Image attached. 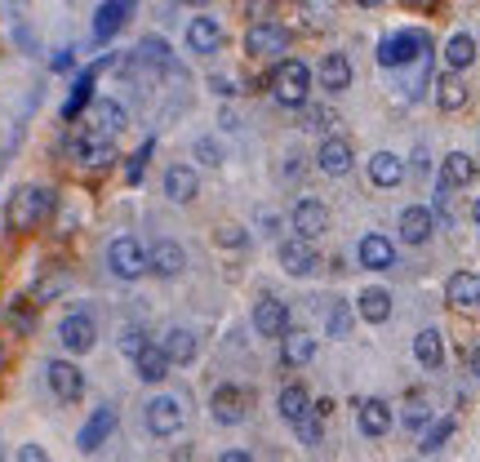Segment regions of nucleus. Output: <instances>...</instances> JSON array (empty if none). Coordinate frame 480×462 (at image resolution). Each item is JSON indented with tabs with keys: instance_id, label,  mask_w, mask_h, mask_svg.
Masks as SVG:
<instances>
[{
	"instance_id": "nucleus-39",
	"label": "nucleus",
	"mask_w": 480,
	"mask_h": 462,
	"mask_svg": "<svg viewBox=\"0 0 480 462\" xmlns=\"http://www.w3.org/2000/svg\"><path fill=\"white\" fill-rule=\"evenodd\" d=\"M298 111H303V130H311V133H329V130H334V125H339L329 107H316V102H311V99L303 102Z\"/></svg>"
},
{
	"instance_id": "nucleus-32",
	"label": "nucleus",
	"mask_w": 480,
	"mask_h": 462,
	"mask_svg": "<svg viewBox=\"0 0 480 462\" xmlns=\"http://www.w3.org/2000/svg\"><path fill=\"white\" fill-rule=\"evenodd\" d=\"M476 178V156H467V152H449L445 165H441V183L449 187H467Z\"/></svg>"
},
{
	"instance_id": "nucleus-10",
	"label": "nucleus",
	"mask_w": 480,
	"mask_h": 462,
	"mask_svg": "<svg viewBox=\"0 0 480 462\" xmlns=\"http://www.w3.org/2000/svg\"><path fill=\"white\" fill-rule=\"evenodd\" d=\"M45 383H49V392H54V396L68 400V404L85 396V373H80L71 361H49V364H45Z\"/></svg>"
},
{
	"instance_id": "nucleus-59",
	"label": "nucleus",
	"mask_w": 480,
	"mask_h": 462,
	"mask_svg": "<svg viewBox=\"0 0 480 462\" xmlns=\"http://www.w3.org/2000/svg\"><path fill=\"white\" fill-rule=\"evenodd\" d=\"M183 5H205V0H183Z\"/></svg>"
},
{
	"instance_id": "nucleus-28",
	"label": "nucleus",
	"mask_w": 480,
	"mask_h": 462,
	"mask_svg": "<svg viewBox=\"0 0 480 462\" xmlns=\"http://www.w3.org/2000/svg\"><path fill=\"white\" fill-rule=\"evenodd\" d=\"M356 316L365 325H387L391 320V294L387 289H365V294L356 298Z\"/></svg>"
},
{
	"instance_id": "nucleus-45",
	"label": "nucleus",
	"mask_w": 480,
	"mask_h": 462,
	"mask_svg": "<svg viewBox=\"0 0 480 462\" xmlns=\"http://www.w3.org/2000/svg\"><path fill=\"white\" fill-rule=\"evenodd\" d=\"M223 249H245L249 245V236H245V227H218V236H214Z\"/></svg>"
},
{
	"instance_id": "nucleus-17",
	"label": "nucleus",
	"mask_w": 480,
	"mask_h": 462,
	"mask_svg": "<svg viewBox=\"0 0 480 462\" xmlns=\"http://www.w3.org/2000/svg\"><path fill=\"white\" fill-rule=\"evenodd\" d=\"M116 431V409H94V418L80 427V436H76V445H80V454H94V449H103L107 436Z\"/></svg>"
},
{
	"instance_id": "nucleus-2",
	"label": "nucleus",
	"mask_w": 480,
	"mask_h": 462,
	"mask_svg": "<svg viewBox=\"0 0 480 462\" xmlns=\"http://www.w3.org/2000/svg\"><path fill=\"white\" fill-rule=\"evenodd\" d=\"M272 99L280 107H303L311 99V67L303 58H280L272 71Z\"/></svg>"
},
{
	"instance_id": "nucleus-36",
	"label": "nucleus",
	"mask_w": 480,
	"mask_h": 462,
	"mask_svg": "<svg viewBox=\"0 0 480 462\" xmlns=\"http://www.w3.org/2000/svg\"><path fill=\"white\" fill-rule=\"evenodd\" d=\"M276 409H280V418L285 423H298L303 414L311 409V396H308V387H298V383H289L285 392H280V400H276Z\"/></svg>"
},
{
	"instance_id": "nucleus-38",
	"label": "nucleus",
	"mask_w": 480,
	"mask_h": 462,
	"mask_svg": "<svg viewBox=\"0 0 480 462\" xmlns=\"http://www.w3.org/2000/svg\"><path fill=\"white\" fill-rule=\"evenodd\" d=\"M454 427H458L454 418H441V423H427V427H423V445H418V449H423V454H441V449H445V440L454 436Z\"/></svg>"
},
{
	"instance_id": "nucleus-60",
	"label": "nucleus",
	"mask_w": 480,
	"mask_h": 462,
	"mask_svg": "<svg viewBox=\"0 0 480 462\" xmlns=\"http://www.w3.org/2000/svg\"><path fill=\"white\" fill-rule=\"evenodd\" d=\"M410 5H427V0H410Z\"/></svg>"
},
{
	"instance_id": "nucleus-34",
	"label": "nucleus",
	"mask_w": 480,
	"mask_h": 462,
	"mask_svg": "<svg viewBox=\"0 0 480 462\" xmlns=\"http://www.w3.org/2000/svg\"><path fill=\"white\" fill-rule=\"evenodd\" d=\"M161 347H165L170 364H192V361H196V333H192V330H170Z\"/></svg>"
},
{
	"instance_id": "nucleus-53",
	"label": "nucleus",
	"mask_w": 480,
	"mask_h": 462,
	"mask_svg": "<svg viewBox=\"0 0 480 462\" xmlns=\"http://www.w3.org/2000/svg\"><path fill=\"white\" fill-rule=\"evenodd\" d=\"M218 121H223V130H236L240 121H236V111H232V107H223V116H218Z\"/></svg>"
},
{
	"instance_id": "nucleus-41",
	"label": "nucleus",
	"mask_w": 480,
	"mask_h": 462,
	"mask_svg": "<svg viewBox=\"0 0 480 462\" xmlns=\"http://www.w3.org/2000/svg\"><path fill=\"white\" fill-rule=\"evenodd\" d=\"M351 325H356V311H351L347 302H334V311H329V338L343 342L347 333H351Z\"/></svg>"
},
{
	"instance_id": "nucleus-33",
	"label": "nucleus",
	"mask_w": 480,
	"mask_h": 462,
	"mask_svg": "<svg viewBox=\"0 0 480 462\" xmlns=\"http://www.w3.org/2000/svg\"><path fill=\"white\" fill-rule=\"evenodd\" d=\"M472 63H476V40L467 32H454L445 45V67L449 71H467Z\"/></svg>"
},
{
	"instance_id": "nucleus-24",
	"label": "nucleus",
	"mask_w": 480,
	"mask_h": 462,
	"mask_svg": "<svg viewBox=\"0 0 480 462\" xmlns=\"http://www.w3.org/2000/svg\"><path fill=\"white\" fill-rule=\"evenodd\" d=\"M356 423H360V436L382 440V436L391 431V404H387V400H365L360 414H356Z\"/></svg>"
},
{
	"instance_id": "nucleus-21",
	"label": "nucleus",
	"mask_w": 480,
	"mask_h": 462,
	"mask_svg": "<svg viewBox=\"0 0 480 462\" xmlns=\"http://www.w3.org/2000/svg\"><path fill=\"white\" fill-rule=\"evenodd\" d=\"M196 192H201V178H196V169L192 165H170L165 169V196H170L173 205H192Z\"/></svg>"
},
{
	"instance_id": "nucleus-15",
	"label": "nucleus",
	"mask_w": 480,
	"mask_h": 462,
	"mask_svg": "<svg viewBox=\"0 0 480 462\" xmlns=\"http://www.w3.org/2000/svg\"><path fill=\"white\" fill-rule=\"evenodd\" d=\"M187 49H192V54H218V49H223V23H218V18H205V14L192 18V23H187Z\"/></svg>"
},
{
	"instance_id": "nucleus-54",
	"label": "nucleus",
	"mask_w": 480,
	"mask_h": 462,
	"mask_svg": "<svg viewBox=\"0 0 480 462\" xmlns=\"http://www.w3.org/2000/svg\"><path fill=\"white\" fill-rule=\"evenodd\" d=\"M413 169H418V173L427 169V147H418V152H413Z\"/></svg>"
},
{
	"instance_id": "nucleus-7",
	"label": "nucleus",
	"mask_w": 480,
	"mask_h": 462,
	"mask_svg": "<svg viewBox=\"0 0 480 462\" xmlns=\"http://www.w3.org/2000/svg\"><path fill=\"white\" fill-rule=\"evenodd\" d=\"M130 121H125V107L116 99H94L85 107V133H99V138H116V133L125 130Z\"/></svg>"
},
{
	"instance_id": "nucleus-8",
	"label": "nucleus",
	"mask_w": 480,
	"mask_h": 462,
	"mask_svg": "<svg viewBox=\"0 0 480 462\" xmlns=\"http://www.w3.org/2000/svg\"><path fill=\"white\" fill-rule=\"evenodd\" d=\"M280 267H285V276L308 280V276H316V267H320V254H316V245H311L308 236H294V240L280 245Z\"/></svg>"
},
{
	"instance_id": "nucleus-43",
	"label": "nucleus",
	"mask_w": 480,
	"mask_h": 462,
	"mask_svg": "<svg viewBox=\"0 0 480 462\" xmlns=\"http://www.w3.org/2000/svg\"><path fill=\"white\" fill-rule=\"evenodd\" d=\"M196 161L209 165V169H218V165H223V147H218L214 138H196Z\"/></svg>"
},
{
	"instance_id": "nucleus-3",
	"label": "nucleus",
	"mask_w": 480,
	"mask_h": 462,
	"mask_svg": "<svg viewBox=\"0 0 480 462\" xmlns=\"http://www.w3.org/2000/svg\"><path fill=\"white\" fill-rule=\"evenodd\" d=\"M107 267L116 280H142L147 276V245L138 236H116L107 245Z\"/></svg>"
},
{
	"instance_id": "nucleus-56",
	"label": "nucleus",
	"mask_w": 480,
	"mask_h": 462,
	"mask_svg": "<svg viewBox=\"0 0 480 462\" xmlns=\"http://www.w3.org/2000/svg\"><path fill=\"white\" fill-rule=\"evenodd\" d=\"M347 5H360V9H378L382 0H347Z\"/></svg>"
},
{
	"instance_id": "nucleus-37",
	"label": "nucleus",
	"mask_w": 480,
	"mask_h": 462,
	"mask_svg": "<svg viewBox=\"0 0 480 462\" xmlns=\"http://www.w3.org/2000/svg\"><path fill=\"white\" fill-rule=\"evenodd\" d=\"M320 423H325V418H320L316 409H308V414H303L298 423H289V427H294V436H298V445H308V449H320V440H325Z\"/></svg>"
},
{
	"instance_id": "nucleus-48",
	"label": "nucleus",
	"mask_w": 480,
	"mask_h": 462,
	"mask_svg": "<svg viewBox=\"0 0 480 462\" xmlns=\"http://www.w3.org/2000/svg\"><path fill=\"white\" fill-rule=\"evenodd\" d=\"M147 156H151V142H142V147H138V156L130 161V183H138V178H142V165H147Z\"/></svg>"
},
{
	"instance_id": "nucleus-49",
	"label": "nucleus",
	"mask_w": 480,
	"mask_h": 462,
	"mask_svg": "<svg viewBox=\"0 0 480 462\" xmlns=\"http://www.w3.org/2000/svg\"><path fill=\"white\" fill-rule=\"evenodd\" d=\"M276 0H249V18H272Z\"/></svg>"
},
{
	"instance_id": "nucleus-16",
	"label": "nucleus",
	"mask_w": 480,
	"mask_h": 462,
	"mask_svg": "<svg viewBox=\"0 0 480 462\" xmlns=\"http://www.w3.org/2000/svg\"><path fill=\"white\" fill-rule=\"evenodd\" d=\"M356 258H360V267H370V271H387V267H396V245H391L387 236L370 231V236L356 245Z\"/></svg>"
},
{
	"instance_id": "nucleus-12",
	"label": "nucleus",
	"mask_w": 480,
	"mask_h": 462,
	"mask_svg": "<svg viewBox=\"0 0 480 462\" xmlns=\"http://www.w3.org/2000/svg\"><path fill=\"white\" fill-rule=\"evenodd\" d=\"M316 165H320V173H329V178H347L351 165H356V152H351L347 138H325L320 152H316Z\"/></svg>"
},
{
	"instance_id": "nucleus-14",
	"label": "nucleus",
	"mask_w": 480,
	"mask_h": 462,
	"mask_svg": "<svg viewBox=\"0 0 480 462\" xmlns=\"http://www.w3.org/2000/svg\"><path fill=\"white\" fill-rule=\"evenodd\" d=\"M183 267H187V254H183V245H178V240H156V245L147 249V271H156L161 280L183 276Z\"/></svg>"
},
{
	"instance_id": "nucleus-27",
	"label": "nucleus",
	"mask_w": 480,
	"mask_h": 462,
	"mask_svg": "<svg viewBox=\"0 0 480 462\" xmlns=\"http://www.w3.org/2000/svg\"><path fill=\"white\" fill-rule=\"evenodd\" d=\"M134 9V0H107L103 9L94 14V40H111L125 27V14Z\"/></svg>"
},
{
	"instance_id": "nucleus-58",
	"label": "nucleus",
	"mask_w": 480,
	"mask_h": 462,
	"mask_svg": "<svg viewBox=\"0 0 480 462\" xmlns=\"http://www.w3.org/2000/svg\"><path fill=\"white\" fill-rule=\"evenodd\" d=\"M472 218H476V227H480V200H476V205H472Z\"/></svg>"
},
{
	"instance_id": "nucleus-9",
	"label": "nucleus",
	"mask_w": 480,
	"mask_h": 462,
	"mask_svg": "<svg viewBox=\"0 0 480 462\" xmlns=\"http://www.w3.org/2000/svg\"><path fill=\"white\" fill-rule=\"evenodd\" d=\"M183 418H187V414H183V400L178 396L147 400V431H151V436H161V440H165V436H178V431H183Z\"/></svg>"
},
{
	"instance_id": "nucleus-61",
	"label": "nucleus",
	"mask_w": 480,
	"mask_h": 462,
	"mask_svg": "<svg viewBox=\"0 0 480 462\" xmlns=\"http://www.w3.org/2000/svg\"><path fill=\"white\" fill-rule=\"evenodd\" d=\"M0 364H5V347H0Z\"/></svg>"
},
{
	"instance_id": "nucleus-4",
	"label": "nucleus",
	"mask_w": 480,
	"mask_h": 462,
	"mask_svg": "<svg viewBox=\"0 0 480 462\" xmlns=\"http://www.w3.org/2000/svg\"><path fill=\"white\" fill-rule=\"evenodd\" d=\"M289 49V32L272 18H254V27L245 32V54L249 58H280Z\"/></svg>"
},
{
	"instance_id": "nucleus-30",
	"label": "nucleus",
	"mask_w": 480,
	"mask_h": 462,
	"mask_svg": "<svg viewBox=\"0 0 480 462\" xmlns=\"http://www.w3.org/2000/svg\"><path fill=\"white\" fill-rule=\"evenodd\" d=\"M445 298L454 302V307H480V276L476 271H458V276H449L445 285Z\"/></svg>"
},
{
	"instance_id": "nucleus-31",
	"label": "nucleus",
	"mask_w": 480,
	"mask_h": 462,
	"mask_svg": "<svg viewBox=\"0 0 480 462\" xmlns=\"http://www.w3.org/2000/svg\"><path fill=\"white\" fill-rule=\"evenodd\" d=\"M436 107H441V111H463V107H467V85H463L458 71H445V76L436 80Z\"/></svg>"
},
{
	"instance_id": "nucleus-40",
	"label": "nucleus",
	"mask_w": 480,
	"mask_h": 462,
	"mask_svg": "<svg viewBox=\"0 0 480 462\" xmlns=\"http://www.w3.org/2000/svg\"><path fill=\"white\" fill-rule=\"evenodd\" d=\"M138 58L151 67H170V45H165L161 36H147V40L138 45Z\"/></svg>"
},
{
	"instance_id": "nucleus-11",
	"label": "nucleus",
	"mask_w": 480,
	"mask_h": 462,
	"mask_svg": "<svg viewBox=\"0 0 480 462\" xmlns=\"http://www.w3.org/2000/svg\"><path fill=\"white\" fill-rule=\"evenodd\" d=\"M71 156H76L80 165L103 169V165H111V161H116V138H99V133L80 130V138L71 142Z\"/></svg>"
},
{
	"instance_id": "nucleus-47",
	"label": "nucleus",
	"mask_w": 480,
	"mask_h": 462,
	"mask_svg": "<svg viewBox=\"0 0 480 462\" xmlns=\"http://www.w3.org/2000/svg\"><path fill=\"white\" fill-rule=\"evenodd\" d=\"M209 85H214V94H218V99H232V94H240V85L232 80V76H214Z\"/></svg>"
},
{
	"instance_id": "nucleus-1",
	"label": "nucleus",
	"mask_w": 480,
	"mask_h": 462,
	"mask_svg": "<svg viewBox=\"0 0 480 462\" xmlns=\"http://www.w3.org/2000/svg\"><path fill=\"white\" fill-rule=\"evenodd\" d=\"M49 214H54V192L49 187H18L9 196L5 223H9V231H36Z\"/></svg>"
},
{
	"instance_id": "nucleus-23",
	"label": "nucleus",
	"mask_w": 480,
	"mask_h": 462,
	"mask_svg": "<svg viewBox=\"0 0 480 462\" xmlns=\"http://www.w3.org/2000/svg\"><path fill=\"white\" fill-rule=\"evenodd\" d=\"M316 80H320L325 94H343L347 85H351V58H347V54H325V63H320V71H316Z\"/></svg>"
},
{
	"instance_id": "nucleus-5",
	"label": "nucleus",
	"mask_w": 480,
	"mask_h": 462,
	"mask_svg": "<svg viewBox=\"0 0 480 462\" xmlns=\"http://www.w3.org/2000/svg\"><path fill=\"white\" fill-rule=\"evenodd\" d=\"M58 342L68 347L71 356L94 352V342H99V325H94V316H89V311H71V316H63V325H58Z\"/></svg>"
},
{
	"instance_id": "nucleus-35",
	"label": "nucleus",
	"mask_w": 480,
	"mask_h": 462,
	"mask_svg": "<svg viewBox=\"0 0 480 462\" xmlns=\"http://www.w3.org/2000/svg\"><path fill=\"white\" fill-rule=\"evenodd\" d=\"M413 356H418L423 369H441V361H445V342H441V333L436 330L418 333V338H413Z\"/></svg>"
},
{
	"instance_id": "nucleus-20",
	"label": "nucleus",
	"mask_w": 480,
	"mask_h": 462,
	"mask_svg": "<svg viewBox=\"0 0 480 462\" xmlns=\"http://www.w3.org/2000/svg\"><path fill=\"white\" fill-rule=\"evenodd\" d=\"M311 356H316V338H311L308 330H285L280 333V361L289 364V369L311 364Z\"/></svg>"
},
{
	"instance_id": "nucleus-25",
	"label": "nucleus",
	"mask_w": 480,
	"mask_h": 462,
	"mask_svg": "<svg viewBox=\"0 0 480 462\" xmlns=\"http://www.w3.org/2000/svg\"><path fill=\"white\" fill-rule=\"evenodd\" d=\"M99 71H103V63H94V67H85L80 76H76V85H71V99L68 107H63V121H76L89 102H94V80H99Z\"/></svg>"
},
{
	"instance_id": "nucleus-51",
	"label": "nucleus",
	"mask_w": 480,
	"mask_h": 462,
	"mask_svg": "<svg viewBox=\"0 0 480 462\" xmlns=\"http://www.w3.org/2000/svg\"><path fill=\"white\" fill-rule=\"evenodd\" d=\"M18 458H23V462H45V449H40V445H23V449H18Z\"/></svg>"
},
{
	"instance_id": "nucleus-6",
	"label": "nucleus",
	"mask_w": 480,
	"mask_h": 462,
	"mask_svg": "<svg viewBox=\"0 0 480 462\" xmlns=\"http://www.w3.org/2000/svg\"><path fill=\"white\" fill-rule=\"evenodd\" d=\"M427 45H432V40H427V32H396V36H387V40L378 45L374 58L382 67H405L410 58H418Z\"/></svg>"
},
{
	"instance_id": "nucleus-29",
	"label": "nucleus",
	"mask_w": 480,
	"mask_h": 462,
	"mask_svg": "<svg viewBox=\"0 0 480 462\" xmlns=\"http://www.w3.org/2000/svg\"><path fill=\"white\" fill-rule=\"evenodd\" d=\"M134 369H138V378H142V383H165V369H170L165 347H161V342H147V347L134 356Z\"/></svg>"
},
{
	"instance_id": "nucleus-42",
	"label": "nucleus",
	"mask_w": 480,
	"mask_h": 462,
	"mask_svg": "<svg viewBox=\"0 0 480 462\" xmlns=\"http://www.w3.org/2000/svg\"><path fill=\"white\" fill-rule=\"evenodd\" d=\"M401 423H405L410 431H423V427H427V423H432V409H427V400L413 396L410 404H405V414H401Z\"/></svg>"
},
{
	"instance_id": "nucleus-19",
	"label": "nucleus",
	"mask_w": 480,
	"mask_h": 462,
	"mask_svg": "<svg viewBox=\"0 0 480 462\" xmlns=\"http://www.w3.org/2000/svg\"><path fill=\"white\" fill-rule=\"evenodd\" d=\"M432 227H436V214H432L427 205H410V209L401 214V240H405V245H427V240H432Z\"/></svg>"
},
{
	"instance_id": "nucleus-13",
	"label": "nucleus",
	"mask_w": 480,
	"mask_h": 462,
	"mask_svg": "<svg viewBox=\"0 0 480 462\" xmlns=\"http://www.w3.org/2000/svg\"><path fill=\"white\" fill-rule=\"evenodd\" d=\"M289 227L298 231V236H308V240H320L329 231V209L320 200H298L294 214H289Z\"/></svg>"
},
{
	"instance_id": "nucleus-44",
	"label": "nucleus",
	"mask_w": 480,
	"mask_h": 462,
	"mask_svg": "<svg viewBox=\"0 0 480 462\" xmlns=\"http://www.w3.org/2000/svg\"><path fill=\"white\" fill-rule=\"evenodd\" d=\"M63 289H68V276L58 271V276H49V280H40V285H36V302H49L54 294H63Z\"/></svg>"
},
{
	"instance_id": "nucleus-57",
	"label": "nucleus",
	"mask_w": 480,
	"mask_h": 462,
	"mask_svg": "<svg viewBox=\"0 0 480 462\" xmlns=\"http://www.w3.org/2000/svg\"><path fill=\"white\" fill-rule=\"evenodd\" d=\"M467 364H472V373H476V378H480V347H476V352H472V361H467Z\"/></svg>"
},
{
	"instance_id": "nucleus-46",
	"label": "nucleus",
	"mask_w": 480,
	"mask_h": 462,
	"mask_svg": "<svg viewBox=\"0 0 480 462\" xmlns=\"http://www.w3.org/2000/svg\"><path fill=\"white\" fill-rule=\"evenodd\" d=\"M142 347H147L142 330H120V352H125V356H138Z\"/></svg>"
},
{
	"instance_id": "nucleus-55",
	"label": "nucleus",
	"mask_w": 480,
	"mask_h": 462,
	"mask_svg": "<svg viewBox=\"0 0 480 462\" xmlns=\"http://www.w3.org/2000/svg\"><path fill=\"white\" fill-rule=\"evenodd\" d=\"M223 462H249V454H245V449H227V454H223Z\"/></svg>"
},
{
	"instance_id": "nucleus-18",
	"label": "nucleus",
	"mask_w": 480,
	"mask_h": 462,
	"mask_svg": "<svg viewBox=\"0 0 480 462\" xmlns=\"http://www.w3.org/2000/svg\"><path fill=\"white\" fill-rule=\"evenodd\" d=\"M254 330L263 333V338H280V333L289 330V307L280 298H263L254 307Z\"/></svg>"
},
{
	"instance_id": "nucleus-52",
	"label": "nucleus",
	"mask_w": 480,
	"mask_h": 462,
	"mask_svg": "<svg viewBox=\"0 0 480 462\" xmlns=\"http://www.w3.org/2000/svg\"><path fill=\"white\" fill-rule=\"evenodd\" d=\"M49 67H54V71H68V67H71V49H58V54L49 58Z\"/></svg>"
},
{
	"instance_id": "nucleus-22",
	"label": "nucleus",
	"mask_w": 480,
	"mask_h": 462,
	"mask_svg": "<svg viewBox=\"0 0 480 462\" xmlns=\"http://www.w3.org/2000/svg\"><path fill=\"white\" fill-rule=\"evenodd\" d=\"M209 409H214V423H218V427H236L240 418H245V392H236V387H218L214 400H209Z\"/></svg>"
},
{
	"instance_id": "nucleus-26",
	"label": "nucleus",
	"mask_w": 480,
	"mask_h": 462,
	"mask_svg": "<svg viewBox=\"0 0 480 462\" xmlns=\"http://www.w3.org/2000/svg\"><path fill=\"white\" fill-rule=\"evenodd\" d=\"M370 183L374 187H401L405 183V161L391 152H374L370 156Z\"/></svg>"
},
{
	"instance_id": "nucleus-50",
	"label": "nucleus",
	"mask_w": 480,
	"mask_h": 462,
	"mask_svg": "<svg viewBox=\"0 0 480 462\" xmlns=\"http://www.w3.org/2000/svg\"><path fill=\"white\" fill-rule=\"evenodd\" d=\"M258 223H263V231H267V236H280V218H276V214H267V209H263V214H258Z\"/></svg>"
}]
</instances>
